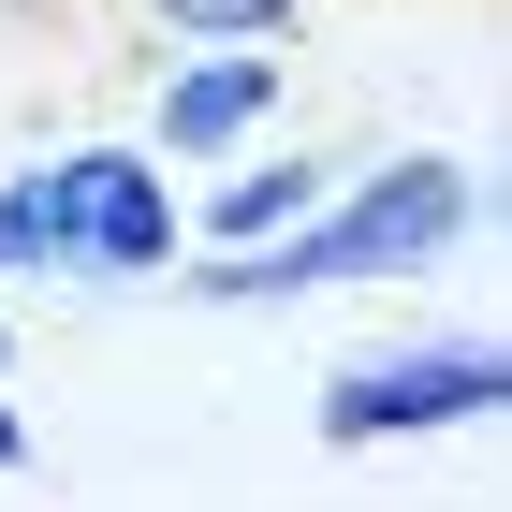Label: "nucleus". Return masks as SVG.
I'll return each instance as SVG.
<instances>
[{
	"label": "nucleus",
	"instance_id": "0eeeda50",
	"mask_svg": "<svg viewBox=\"0 0 512 512\" xmlns=\"http://www.w3.org/2000/svg\"><path fill=\"white\" fill-rule=\"evenodd\" d=\"M0 469H30V410L15 395H0Z\"/></svg>",
	"mask_w": 512,
	"mask_h": 512
},
{
	"label": "nucleus",
	"instance_id": "f257e3e1",
	"mask_svg": "<svg viewBox=\"0 0 512 512\" xmlns=\"http://www.w3.org/2000/svg\"><path fill=\"white\" fill-rule=\"evenodd\" d=\"M483 235V161L454 147H395V161H352L322 191L308 235L278 249H235V264H191V308H308V293H381V278H425Z\"/></svg>",
	"mask_w": 512,
	"mask_h": 512
},
{
	"label": "nucleus",
	"instance_id": "7ed1b4c3",
	"mask_svg": "<svg viewBox=\"0 0 512 512\" xmlns=\"http://www.w3.org/2000/svg\"><path fill=\"white\" fill-rule=\"evenodd\" d=\"M176 176H161L147 147H74V278L88 293H118V278H176Z\"/></svg>",
	"mask_w": 512,
	"mask_h": 512
},
{
	"label": "nucleus",
	"instance_id": "423d86ee",
	"mask_svg": "<svg viewBox=\"0 0 512 512\" xmlns=\"http://www.w3.org/2000/svg\"><path fill=\"white\" fill-rule=\"evenodd\" d=\"M322 0H147L161 44H191V59H264V44H293Z\"/></svg>",
	"mask_w": 512,
	"mask_h": 512
},
{
	"label": "nucleus",
	"instance_id": "39448f33",
	"mask_svg": "<svg viewBox=\"0 0 512 512\" xmlns=\"http://www.w3.org/2000/svg\"><path fill=\"white\" fill-rule=\"evenodd\" d=\"M30 278H74V147L0 176V293H30Z\"/></svg>",
	"mask_w": 512,
	"mask_h": 512
},
{
	"label": "nucleus",
	"instance_id": "6e6552de",
	"mask_svg": "<svg viewBox=\"0 0 512 512\" xmlns=\"http://www.w3.org/2000/svg\"><path fill=\"white\" fill-rule=\"evenodd\" d=\"M0 395H15V322H0Z\"/></svg>",
	"mask_w": 512,
	"mask_h": 512
},
{
	"label": "nucleus",
	"instance_id": "20e7f679",
	"mask_svg": "<svg viewBox=\"0 0 512 512\" xmlns=\"http://www.w3.org/2000/svg\"><path fill=\"white\" fill-rule=\"evenodd\" d=\"M278 103H293V59H161L132 147H147L161 176H176V161H235V147H264Z\"/></svg>",
	"mask_w": 512,
	"mask_h": 512
},
{
	"label": "nucleus",
	"instance_id": "f03ea898",
	"mask_svg": "<svg viewBox=\"0 0 512 512\" xmlns=\"http://www.w3.org/2000/svg\"><path fill=\"white\" fill-rule=\"evenodd\" d=\"M483 410H512L498 337H395V352H352L322 381L308 425H322V454H395V439H454Z\"/></svg>",
	"mask_w": 512,
	"mask_h": 512
}]
</instances>
